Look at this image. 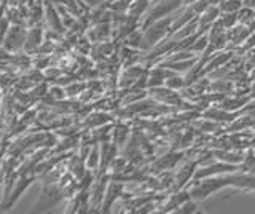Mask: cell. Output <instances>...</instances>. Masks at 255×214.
<instances>
[{
    "mask_svg": "<svg viewBox=\"0 0 255 214\" xmlns=\"http://www.w3.org/2000/svg\"><path fill=\"white\" fill-rule=\"evenodd\" d=\"M180 5H183V0H155V5L151 6L150 13L147 14V18L142 24V29L148 27L150 24H153V22L158 19L171 16L174 11L179 10Z\"/></svg>",
    "mask_w": 255,
    "mask_h": 214,
    "instance_id": "6da1fadb",
    "label": "cell"
},
{
    "mask_svg": "<svg viewBox=\"0 0 255 214\" xmlns=\"http://www.w3.org/2000/svg\"><path fill=\"white\" fill-rule=\"evenodd\" d=\"M88 157H90V158H88L86 166H88L90 170H94L96 166H98V165L101 163V158H99V147L96 146V147L93 149V152H91L90 155H88Z\"/></svg>",
    "mask_w": 255,
    "mask_h": 214,
    "instance_id": "7c38bea8",
    "label": "cell"
},
{
    "mask_svg": "<svg viewBox=\"0 0 255 214\" xmlns=\"http://www.w3.org/2000/svg\"><path fill=\"white\" fill-rule=\"evenodd\" d=\"M195 168H196V162H188L187 165H183L179 170L177 176H175V187L183 189L191 179H195Z\"/></svg>",
    "mask_w": 255,
    "mask_h": 214,
    "instance_id": "277c9868",
    "label": "cell"
},
{
    "mask_svg": "<svg viewBox=\"0 0 255 214\" xmlns=\"http://www.w3.org/2000/svg\"><path fill=\"white\" fill-rule=\"evenodd\" d=\"M46 19L50 27L54 30V32H62V16H59V13L56 11V8L51 5V2H46Z\"/></svg>",
    "mask_w": 255,
    "mask_h": 214,
    "instance_id": "8992f818",
    "label": "cell"
},
{
    "mask_svg": "<svg viewBox=\"0 0 255 214\" xmlns=\"http://www.w3.org/2000/svg\"><path fill=\"white\" fill-rule=\"evenodd\" d=\"M61 198H64V190L61 187L46 184L45 189H43L42 197H40L38 203L35 205L34 211H46V210H50L51 206H54L56 203L61 202Z\"/></svg>",
    "mask_w": 255,
    "mask_h": 214,
    "instance_id": "3957f363",
    "label": "cell"
},
{
    "mask_svg": "<svg viewBox=\"0 0 255 214\" xmlns=\"http://www.w3.org/2000/svg\"><path fill=\"white\" fill-rule=\"evenodd\" d=\"M198 211V203L196 200H193V198H188L187 202H183L177 210H175V213H180V214H187V213H196Z\"/></svg>",
    "mask_w": 255,
    "mask_h": 214,
    "instance_id": "30bf717a",
    "label": "cell"
},
{
    "mask_svg": "<svg viewBox=\"0 0 255 214\" xmlns=\"http://www.w3.org/2000/svg\"><path fill=\"white\" fill-rule=\"evenodd\" d=\"M122 195H123V186L114 179V182H110V184H109L106 197H104V208H102V211H109L110 206L114 205V202L118 200V198L122 197Z\"/></svg>",
    "mask_w": 255,
    "mask_h": 214,
    "instance_id": "5b68a950",
    "label": "cell"
},
{
    "mask_svg": "<svg viewBox=\"0 0 255 214\" xmlns=\"http://www.w3.org/2000/svg\"><path fill=\"white\" fill-rule=\"evenodd\" d=\"M107 181H109V178L106 176V178H104V181L101 179V181L96 182L94 190H93V206H98L99 203H102L104 197H106V192H107V190H104L107 186Z\"/></svg>",
    "mask_w": 255,
    "mask_h": 214,
    "instance_id": "ba28073f",
    "label": "cell"
},
{
    "mask_svg": "<svg viewBox=\"0 0 255 214\" xmlns=\"http://www.w3.org/2000/svg\"><path fill=\"white\" fill-rule=\"evenodd\" d=\"M166 86H169V88H172V90H179V88H183V86L187 85V82H185V78H182V77H179V75H174V77H171V78H166Z\"/></svg>",
    "mask_w": 255,
    "mask_h": 214,
    "instance_id": "8fae6325",
    "label": "cell"
},
{
    "mask_svg": "<svg viewBox=\"0 0 255 214\" xmlns=\"http://www.w3.org/2000/svg\"><path fill=\"white\" fill-rule=\"evenodd\" d=\"M195 2H198V0H183V5H191V3H195Z\"/></svg>",
    "mask_w": 255,
    "mask_h": 214,
    "instance_id": "5bb4252c",
    "label": "cell"
},
{
    "mask_svg": "<svg viewBox=\"0 0 255 214\" xmlns=\"http://www.w3.org/2000/svg\"><path fill=\"white\" fill-rule=\"evenodd\" d=\"M244 6V0H223L219 3V8L222 13H239Z\"/></svg>",
    "mask_w": 255,
    "mask_h": 214,
    "instance_id": "9c48e42d",
    "label": "cell"
},
{
    "mask_svg": "<svg viewBox=\"0 0 255 214\" xmlns=\"http://www.w3.org/2000/svg\"><path fill=\"white\" fill-rule=\"evenodd\" d=\"M26 38H27V30L24 29L22 26H13L11 29L8 30V34L3 37V50L8 51H18L21 48H24L26 45Z\"/></svg>",
    "mask_w": 255,
    "mask_h": 214,
    "instance_id": "7a4b0ae2",
    "label": "cell"
},
{
    "mask_svg": "<svg viewBox=\"0 0 255 214\" xmlns=\"http://www.w3.org/2000/svg\"><path fill=\"white\" fill-rule=\"evenodd\" d=\"M40 43H42V29L35 26L30 30H27V38H26V45H24V50L32 53L34 50L38 48Z\"/></svg>",
    "mask_w": 255,
    "mask_h": 214,
    "instance_id": "52a82bcc",
    "label": "cell"
},
{
    "mask_svg": "<svg viewBox=\"0 0 255 214\" xmlns=\"http://www.w3.org/2000/svg\"><path fill=\"white\" fill-rule=\"evenodd\" d=\"M82 2L86 5V6H90V8H94V6H99L102 3H107L109 0H82Z\"/></svg>",
    "mask_w": 255,
    "mask_h": 214,
    "instance_id": "4fadbf2b",
    "label": "cell"
}]
</instances>
